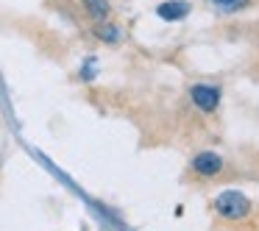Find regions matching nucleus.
Masks as SVG:
<instances>
[{"label": "nucleus", "instance_id": "obj_3", "mask_svg": "<svg viewBox=\"0 0 259 231\" xmlns=\"http://www.w3.org/2000/svg\"><path fill=\"white\" fill-rule=\"evenodd\" d=\"M192 170H195L198 175H218L220 170H223V162H220V156H214V153H201V156H195V162H192Z\"/></svg>", "mask_w": 259, "mask_h": 231}, {"label": "nucleus", "instance_id": "obj_4", "mask_svg": "<svg viewBox=\"0 0 259 231\" xmlns=\"http://www.w3.org/2000/svg\"><path fill=\"white\" fill-rule=\"evenodd\" d=\"M81 6H84V12L90 14L92 20H98V23L109 20V14H112V6H109V0H81Z\"/></svg>", "mask_w": 259, "mask_h": 231}, {"label": "nucleus", "instance_id": "obj_6", "mask_svg": "<svg viewBox=\"0 0 259 231\" xmlns=\"http://www.w3.org/2000/svg\"><path fill=\"white\" fill-rule=\"evenodd\" d=\"M98 39H106V42H117L120 39V28H114V25H101V28H95Z\"/></svg>", "mask_w": 259, "mask_h": 231}, {"label": "nucleus", "instance_id": "obj_2", "mask_svg": "<svg viewBox=\"0 0 259 231\" xmlns=\"http://www.w3.org/2000/svg\"><path fill=\"white\" fill-rule=\"evenodd\" d=\"M192 101H195L198 109H203V112H214L220 103V92L214 89V86H206V84H195L192 86Z\"/></svg>", "mask_w": 259, "mask_h": 231}, {"label": "nucleus", "instance_id": "obj_7", "mask_svg": "<svg viewBox=\"0 0 259 231\" xmlns=\"http://www.w3.org/2000/svg\"><path fill=\"white\" fill-rule=\"evenodd\" d=\"M248 0H214V6L226 9V12H237L240 6H245Z\"/></svg>", "mask_w": 259, "mask_h": 231}, {"label": "nucleus", "instance_id": "obj_1", "mask_svg": "<svg viewBox=\"0 0 259 231\" xmlns=\"http://www.w3.org/2000/svg\"><path fill=\"white\" fill-rule=\"evenodd\" d=\"M214 209H218V214L223 220H245L248 214H251V203H248V198L242 195V192H234V190L218 195Z\"/></svg>", "mask_w": 259, "mask_h": 231}, {"label": "nucleus", "instance_id": "obj_5", "mask_svg": "<svg viewBox=\"0 0 259 231\" xmlns=\"http://www.w3.org/2000/svg\"><path fill=\"white\" fill-rule=\"evenodd\" d=\"M156 12H159V17H162V20H184L192 9L187 6V3H162Z\"/></svg>", "mask_w": 259, "mask_h": 231}]
</instances>
